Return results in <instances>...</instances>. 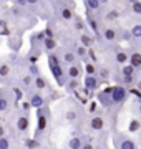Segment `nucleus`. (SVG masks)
<instances>
[{
    "label": "nucleus",
    "mask_w": 141,
    "mask_h": 149,
    "mask_svg": "<svg viewBox=\"0 0 141 149\" xmlns=\"http://www.w3.org/2000/svg\"><path fill=\"white\" fill-rule=\"evenodd\" d=\"M130 63L138 71H141V52H133V53H130Z\"/></svg>",
    "instance_id": "bb28decb"
},
{
    "label": "nucleus",
    "mask_w": 141,
    "mask_h": 149,
    "mask_svg": "<svg viewBox=\"0 0 141 149\" xmlns=\"http://www.w3.org/2000/svg\"><path fill=\"white\" fill-rule=\"evenodd\" d=\"M8 148H12L10 136L5 134V136H2V138H0V149H8Z\"/></svg>",
    "instance_id": "4c0bfd02"
},
{
    "label": "nucleus",
    "mask_w": 141,
    "mask_h": 149,
    "mask_svg": "<svg viewBox=\"0 0 141 149\" xmlns=\"http://www.w3.org/2000/svg\"><path fill=\"white\" fill-rule=\"evenodd\" d=\"M131 35H133V42L141 43V23H135V25H133Z\"/></svg>",
    "instance_id": "2f4dec72"
},
{
    "label": "nucleus",
    "mask_w": 141,
    "mask_h": 149,
    "mask_svg": "<svg viewBox=\"0 0 141 149\" xmlns=\"http://www.w3.org/2000/svg\"><path fill=\"white\" fill-rule=\"evenodd\" d=\"M12 91H13V96H15L17 103L22 101V100H25V91H23L20 86H12Z\"/></svg>",
    "instance_id": "72a5a7b5"
},
{
    "label": "nucleus",
    "mask_w": 141,
    "mask_h": 149,
    "mask_svg": "<svg viewBox=\"0 0 141 149\" xmlns=\"http://www.w3.org/2000/svg\"><path fill=\"white\" fill-rule=\"evenodd\" d=\"M57 48H58V42H57V38H45L43 40V52H47V55L52 53V52H57Z\"/></svg>",
    "instance_id": "4be33fe9"
},
{
    "label": "nucleus",
    "mask_w": 141,
    "mask_h": 149,
    "mask_svg": "<svg viewBox=\"0 0 141 149\" xmlns=\"http://www.w3.org/2000/svg\"><path fill=\"white\" fill-rule=\"evenodd\" d=\"M85 71V68H82V65L75 61V63L68 65V68H66V74H68V78H80Z\"/></svg>",
    "instance_id": "f3484780"
},
{
    "label": "nucleus",
    "mask_w": 141,
    "mask_h": 149,
    "mask_svg": "<svg viewBox=\"0 0 141 149\" xmlns=\"http://www.w3.org/2000/svg\"><path fill=\"white\" fill-rule=\"evenodd\" d=\"M113 144L118 149H136L138 148V144H136L131 138H128L126 134H123V133L114 134L113 136Z\"/></svg>",
    "instance_id": "0eeeda50"
},
{
    "label": "nucleus",
    "mask_w": 141,
    "mask_h": 149,
    "mask_svg": "<svg viewBox=\"0 0 141 149\" xmlns=\"http://www.w3.org/2000/svg\"><path fill=\"white\" fill-rule=\"evenodd\" d=\"M43 32H45V35H47L48 38H57V37H55V28H53V25H50V23L45 27Z\"/></svg>",
    "instance_id": "a19ab883"
},
{
    "label": "nucleus",
    "mask_w": 141,
    "mask_h": 149,
    "mask_svg": "<svg viewBox=\"0 0 141 149\" xmlns=\"http://www.w3.org/2000/svg\"><path fill=\"white\" fill-rule=\"evenodd\" d=\"M5 134H7V129H5V126L0 123V138H2V136H5Z\"/></svg>",
    "instance_id": "a18cd8bd"
},
{
    "label": "nucleus",
    "mask_w": 141,
    "mask_h": 149,
    "mask_svg": "<svg viewBox=\"0 0 141 149\" xmlns=\"http://www.w3.org/2000/svg\"><path fill=\"white\" fill-rule=\"evenodd\" d=\"M85 73L87 74H96L98 73V66H96V63H93V61H85Z\"/></svg>",
    "instance_id": "473e14b6"
},
{
    "label": "nucleus",
    "mask_w": 141,
    "mask_h": 149,
    "mask_svg": "<svg viewBox=\"0 0 141 149\" xmlns=\"http://www.w3.org/2000/svg\"><path fill=\"white\" fill-rule=\"evenodd\" d=\"M95 109H96V103H91V104H90V111L88 113H95Z\"/></svg>",
    "instance_id": "49530a36"
},
{
    "label": "nucleus",
    "mask_w": 141,
    "mask_h": 149,
    "mask_svg": "<svg viewBox=\"0 0 141 149\" xmlns=\"http://www.w3.org/2000/svg\"><path fill=\"white\" fill-rule=\"evenodd\" d=\"M15 129L18 134H23V136L28 133V129H30V116H28L27 111L18 109L17 118H15Z\"/></svg>",
    "instance_id": "20e7f679"
},
{
    "label": "nucleus",
    "mask_w": 141,
    "mask_h": 149,
    "mask_svg": "<svg viewBox=\"0 0 141 149\" xmlns=\"http://www.w3.org/2000/svg\"><path fill=\"white\" fill-rule=\"evenodd\" d=\"M121 32L123 30H119V28L116 27H106L103 30V38L106 43H113V45H116L118 42H121Z\"/></svg>",
    "instance_id": "9b49d317"
},
{
    "label": "nucleus",
    "mask_w": 141,
    "mask_h": 149,
    "mask_svg": "<svg viewBox=\"0 0 141 149\" xmlns=\"http://www.w3.org/2000/svg\"><path fill=\"white\" fill-rule=\"evenodd\" d=\"M27 71L32 74V76H38V74H40V68L37 66V63H28L27 65Z\"/></svg>",
    "instance_id": "58836bf2"
},
{
    "label": "nucleus",
    "mask_w": 141,
    "mask_h": 149,
    "mask_svg": "<svg viewBox=\"0 0 141 149\" xmlns=\"http://www.w3.org/2000/svg\"><path fill=\"white\" fill-rule=\"evenodd\" d=\"M76 60H78V56H76V53H75V50H66V52H63L61 53V61L68 66V65H71V63H75Z\"/></svg>",
    "instance_id": "b1692460"
},
{
    "label": "nucleus",
    "mask_w": 141,
    "mask_h": 149,
    "mask_svg": "<svg viewBox=\"0 0 141 149\" xmlns=\"http://www.w3.org/2000/svg\"><path fill=\"white\" fill-rule=\"evenodd\" d=\"M73 50H75V53H76V56H78V60H82L83 63L85 61H88V48L85 47V45H73Z\"/></svg>",
    "instance_id": "412c9836"
},
{
    "label": "nucleus",
    "mask_w": 141,
    "mask_h": 149,
    "mask_svg": "<svg viewBox=\"0 0 141 149\" xmlns=\"http://www.w3.org/2000/svg\"><path fill=\"white\" fill-rule=\"evenodd\" d=\"M141 129V121L140 119H131L130 123V133H138Z\"/></svg>",
    "instance_id": "ea45409f"
},
{
    "label": "nucleus",
    "mask_w": 141,
    "mask_h": 149,
    "mask_svg": "<svg viewBox=\"0 0 141 149\" xmlns=\"http://www.w3.org/2000/svg\"><path fill=\"white\" fill-rule=\"evenodd\" d=\"M87 128L88 131H93V133H101L105 129V118L101 114H93L91 118H88Z\"/></svg>",
    "instance_id": "9d476101"
},
{
    "label": "nucleus",
    "mask_w": 141,
    "mask_h": 149,
    "mask_svg": "<svg viewBox=\"0 0 141 149\" xmlns=\"http://www.w3.org/2000/svg\"><path fill=\"white\" fill-rule=\"evenodd\" d=\"M83 141H85V134H73L68 139L66 146L70 149H83Z\"/></svg>",
    "instance_id": "a211bd4d"
},
{
    "label": "nucleus",
    "mask_w": 141,
    "mask_h": 149,
    "mask_svg": "<svg viewBox=\"0 0 141 149\" xmlns=\"http://www.w3.org/2000/svg\"><path fill=\"white\" fill-rule=\"evenodd\" d=\"M12 2H13V5H17V7L28 8V2H27V0H12Z\"/></svg>",
    "instance_id": "c03bdc74"
},
{
    "label": "nucleus",
    "mask_w": 141,
    "mask_h": 149,
    "mask_svg": "<svg viewBox=\"0 0 141 149\" xmlns=\"http://www.w3.org/2000/svg\"><path fill=\"white\" fill-rule=\"evenodd\" d=\"M118 18H119V12L116 10V8L108 10V12H106V15H105V20H106V22H116Z\"/></svg>",
    "instance_id": "c9c22d12"
},
{
    "label": "nucleus",
    "mask_w": 141,
    "mask_h": 149,
    "mask_svg": "<svg viewBox=\"0 0 141 149\" xmlns=\"http://www.w3.org/2000/svg\"><path fill=\"white\" fill-rule=\"evenodd\" d=\"M108 2H110V0H100V3H101V7L108 5Z\"/></svg>",
    "instance_id": "de8ad7c7"
},
{
    "label": "nucleus",
    "mask_w": 141,
    "mask_h": 149,
    "mask_svg": "<svg viewBox=\"0 0 141 149\" xmlns=\"http://www.w3.org/2000/svg\"><path fill=\"white\" fill-rule=\"evenodd\" d=\"M17 108V100L10 86L0 88V113H12Z\"/></svg>",
    "instance_id": "f03ea898"
},
{
    "label": "nucleus",
    "mask_w": 141,
    "mask_h": 149,
    "mask_svg": "<svg viewBox=\"0 0 141 149\" xmlns=\"http://www.w3.org/2000/svg\"><path fill=\"white\" fill-rule=\"evenodd\" d=\"M130 7H131V12H133L135 15H140L141 17V0H135V2H131Z\"/></svg>",
    "instance_id": "e433bc0d"
},
{
    "label": "nucleus",
    "mask_w": 141,
    "mask_h": 149,
    "mask_svg": "<svg viewBox=\"0 0 141 149\" xmlns=\"http://www.w3.org/2000/svg\"><path fill=\"white\" fill-rule=\"evenodd\" d=\"M33 81H35V76H32V74L27 71V73H23L22 76H20V80H18V86H20L25 93H28L30 90L35 88V86H33Z\"/></svg>",
    "instance_id": "4468645a"
},
{
    "label": "nucleus",
    "mask_w": 141,
    "mask_h": 149,
    "mask_svg": "<svg viewBox=\"0 0 141 149\" xmlns=\"http://www.w3.org/2000/svg\"><path fill=\"white\" fill-rule=\"evenodd\" d=\"M83 119H85V113H83V108L80 104H75V106H70L65 113V121L68 124H82Z\"/></svg>",
    "instance_id": "7ed1b4c3"
},
{
    "label": "nucleus",
    "mask_w": 141,
    "mask_h": 149,
    "mask_svg": "<svg viewBox=\"0 0 141 149\" xmlns=\"http://www.w3.org/2000/svg\"><path fill=\"white\" fill-rule=\"evenodd\" d=\"M28 95V101H30V104H32V108H35V109H37V108H40V106H45V104H47V96L43 95V91H38V90H35V88H33V90H30L27 93Z\"/></svg>",
    "instance_id": "6e6552de"
},
{
    "label": "nucleus",
    "mask_w": 141,
    "mask_h": 149,
    "mask_svg": "<svg viewBox=\"0 0 141 149\" xmlns=\"http://www.w3.org/2000/svg\"><path fill=\"white\" fill-rule=\"evenodd\" d=\"M98 78L101 80V83L103 81H108L110 78H111V74H113V71H111V68L110 66H106V65H101L100 68H98Z\"/></svg>",
    "instance_id": "5701e85b"
},
{
    "label": "nucleus",
    "mask_w": 141,
    "mask_h": 149,
    "mask_svg": "<svg viewBox=\"0 0 141 149\" xmlns=\"http://www.w3.org/2000/svg\"><path fill=\"white\" fill-rule=\"evenodd\" d=\"M60 63H61V58H60L55 52L48 53V66L50 68H52V66H57V65H60Z\"/></svg>",
    "instance_id": "f704fd0d"
},
{
    "label": "nucleus",
    "mask_w": 141,
    "mask_h": 149,
    "mask_svg": "<svg viewBox=\"0 0 141 149\" xmlns=\"http://www.w3.org/2000/svg\"><path fill=\"white\" fill-rule=\"evenodd\" d=\"M83 3H85V7H87V8L93 10L95 13L101 10V3H100V0H83Z\"/></svg>",
    "instance_id": "7c9ffc66"
},
{
    "label": "nucleus",
    "mask_w": 141,
    "mask_h": 149,
    "mask_svg": "<svg viewBox=\"0 0 141 149\" xmlns=\"http://www.w3.org/2000/svg\"><path fill=\"white\" fill-rule=\"evenodd\" d=\"M131 2H135V0H130V3H131Z\"/></svg>",
    "instance_id": "3c124183"
},
{
    "label": "nucleus",
    "mask_w": 141,
    "mask_h": 149,
    "mask_svg": "<svg viewBox=\"0 0 141 149\" xmlns=\"http://www.w3.org/2000/svg\"><path fill=\"white\" fill-rule=\"evenodd\" d=\"M27 2H28V8H32V12L35 15H40V10L45 5H48V3H45L43 0H27Z\"/></svg>",
    "instance_id": "a878e982"
},
{
    "label": "nucleus",
    "mask_w": 141,
    "mask_h": 149,
    "mask_svg": "<svg viewBox=\"0 0 141 149\" xmlns=\"http://www.w3.org/2000/svg\"><path fill=\"white\" fill-rule=\"evenodd\" d=\"M136 88L141 91V80H138V83H136Z\"/></svg>",
    "instance_id": "09e8293b"
},
{
    "label": "nucleus",
    "mask_w": 141,
    "mask_h": 149,
    "mask_svg": "<svg viewBox=\"0 0 141 149\" xmlns=\"http://www.w3.org/2000/svg\"><path fill=\"white\" fill-rule=\"evenodd\" d=\"M138 111H140V114H141V101L138 103Z\"/></svg>",
    "instance_id": "8fccbe9b"
},
{
    "label": "nucleus",
    "mask_w": 141,
    "mask_h": 149,
    "mask_svg": "<svg viewBox=\"0 0 141 149\" xmlns=\"http://www.w3.org/2000/svg\"><path fill=\"white\" fill-rule=\"evenodd\" d=\"M33 86H35V90H38V91H48V90H50V83H48V80H47V78H45V76H43L42 73L38 74V76H35Z\"/></svg>",
    "instance_id": "6ab92c4d"
},
{
    "label": "nucleus",
    "mask_w": 141,
    "mask_h": 149,
    "mask_svg": "<svg viewBox=\"0 0 141 149\" xmlns=\"http://www.w3.org/2000/svg\"><path fill=\"white\" fill-rule=\"evenodd\" d=\"M101 85V80L98 78V74H87L85 76V81H83V86L87 88L88 91H96Z\"/></svg>",
    "instance_id": "2eb2a0df"
},
{
    "label": "nucleus",
    "mask_w": 141,
    "mask_h": 149,
    "mask_svg": "<svg viewBox=\"0 0 141 149\" xmlns=\"http://www.w3.org/2000/svg\"><path fill=\"white\" fill-rule=\"evenodd\" d=\"M73 27H75V30L76 32H85V30H88L87 28V23L83 22V18L82 17H73Z\"/></svg>",
    "instance_id": "c756f323"
},
{
    "label": "nucleus",
    "mask_w": 141,
    "mask_h": 149,
    "mask_svg": "<svg viewBox=\"0 0 141 149\" xmlns=\"http://www.w3.org/2000/svg\"><path fill=\"white\" fill-rule=\"evenodd\" d=\"M23 146L25 148H42L43 144L40 141V138H23Z\"/></svg>",
    "instance_id": "cd10ccee"
},
{
    "label": "nucleus",
    "mask_w": 141,
    "mask_h": 149,
    "mask_svg": "<svg viewBox=\"0 0 141 149\" xmlns=\"http://www.w3.org/2000/svg\"><path fill=\"white\" fill-rule=\"evenodd\" d=\"M121 40H125V42H133L131 30H123V32H121Z\"/></svg>",
    "instance_id": "37998d69"
},
{
    "label": "nucleus",
    "mask_w": 141,
    "mask_h": 149,
    "mask_svg": "<svg viewBox=\"0 0 141 149\" xmlns=\"http://www.w3.org/2000/svg\"><path fill=\"white\" fill-rule=\"evenodd\" d=\"M7 45H8V48H10L12 52L18 53L20 48H22V35H18V33H15V35H8Z\"/></svg>",
    "instance_id": "dca6fc26"
},
{
    "label": "nucleus",
    "mask_w": 141,
    "mask_h": 149,
    "mask_svg": "<svg viewBox=\"0 0 141 149\" xmlns=\"http://www.w3.org/2000/svg\"><path fill=\"white\" fill-rule=\"evenodd\" d=\"M130 95V91L128 88L123 85H114L113 90H111V98H113V103L114 106H119V104H123L126 101V98Z\"/></svg>",
    "instance_id": "423d86ee"
},
{
    "label": "nucleus",
    "mask_w": 141,
    "mask_h": 149,
    "mask_svg": "<svg viewBox=\"0 0 141 149\" xmlns=\"http://www.w3.org/2000/svg\"><path fill=\"white\" fill-rule=\"evenodd\" d=\"M50 71H52V74H53L55 81L58 83V86H65L66 85V81H68V74H66V71L63 70L61 63L57 65V66H52Z\"/></svg>",
    "instance_id": "f8f14e48"
},
{
    "label": "nucleus",
    "mask_w": 141,
    "mask_h": 149,
    "mask_svg": "<svg viewBox=\"0 0 141 149\" xmlns=\"http://www.w3.org/2000/svg\"><path fill=\"white\" fill-rule=\"evenodd\" d=\"M50 124V109L48 106H40L37 108V129H35V138H40L43 134H47V129H48Z\"/></svg>",
    "instance_id": "f257e3e1"
},
{
    "label": "nucleus",
    "mask_w": 141,
    "mask_h": 149,
    "mask_svg": "<svg viewBox=\"0 0 141 149\" xmlns=\"http://www.w3.org/2000/svg\"><path fill=\"white\" fill-rule=\"evenodd\" d=\"M73 10H75V2L71 3L70 0H68L66 3H63V2L60 0V5L57 7V15H58V18H61L63 22H71L73 17H75Z\"/></svg>",
    "instance_id": "39448f33"
},
{
    "label": "nucleus",
    "mask_w": 141,
    "mask_h": 149,
    "mask_svg": "<svg viewBox=\"0 0 141 149\" xmlns=\"http://www.w3.org/2000/svg\"><path fill=\"white\" fill-rule=\"evenodd\" d=\"M88 58H90V61H93V63H98L96 52H95V48H93V47H90V48H88Z\"/></svg>",
    "instance_id": "79ce46f5"
},
{
    "label": "nucleus",
    "mask_w": 141,
    "mask_h": 149,
    "mask_svg": "<svg viewBox=\"0 0 141 149\" xmlns=\"http://www.w3.org/2000/svg\"><path fill=\"white\" fill-rule=\"evenodd\" d=\"M111 90H113V86H108L106 90L103 91H100L98 93V101H100V104L103 108H111L114 106V103H113V98H111Z\"/></svg>",
    "instance_id": "ddd939ff"
},
{
    "label": "nucleus",
    "mask_w": 141,
    "mask_h": 149,
    "mask_svg": "<svg viewBox=\"0 0 141 149\" xmlns=\"http://www.w3.org/2000/svg\"><path fill=\"white\" fill-rule=\"evenodd\" d=\"M0 83L7 86L13 83V66L10 61L0 65Z\"/></svg>",
    "instance_id": "1a4fd4ad"
},
{
    "label": "nucleus",
    "mask_w": 141,
    "mask_h": 149,
    "mask_svg": "<svg viewBox=\"0 0 141 149\" xmlns=\"http://www.w3.org/2000/svg\"><path fill=\"white\" fill-rule=\"evenodd\" d=\"M130 61V55L123 52V50H116V53H114V63L119 65V66H123Z\"/></svg>",
    "instance_id": "393cba45"
},
{
    "label": "nucleus",
    "mask_w": 141,
    "mask_h": 149,
    "mask_svg": "<svg viewBox=\"0 0 141 149\" xmlns=\"http://www.w3.org/2000/svg\"><path fill=\"white\" fill-rule=\"evenodd\" d=\"M80 43L85 45L87 48H90L96 43V38H95V35L88 33V30H85V32H80Z\"/></svg>",
    "instance_id": "aec40b11"
},
{
    "label": "nucleus",
    "mask_w": 141,
    "mask_h": 149,
    "mask_svg": "<svg viewBox=\"0 0 141 149\" xmlns=\"http://www.w3.org/2000/svg\"><path fill=\"white\" fill-rule=\"evenodd\" d=\"M66 90L70 91V93H75L76 90H80L82 88V85H80V78H68V81H66Z\"/></svg>",
    "instance_id": "c85d7f7f"
}]
</instances>
